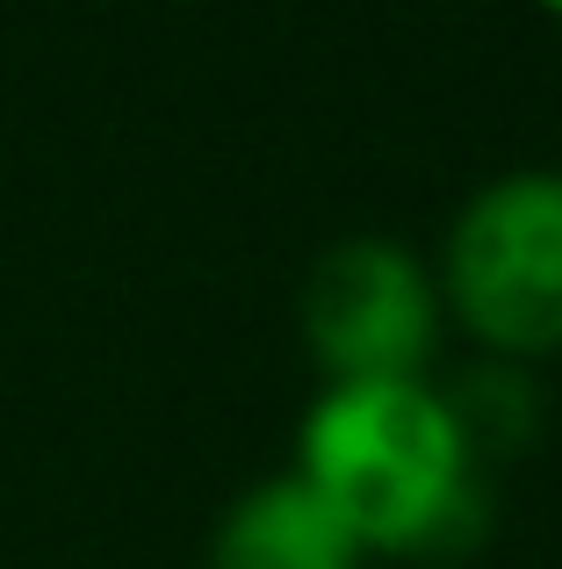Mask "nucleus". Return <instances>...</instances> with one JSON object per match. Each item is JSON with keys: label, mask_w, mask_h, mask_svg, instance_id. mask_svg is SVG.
I'll use <instances>...</instances> for the list:
<instances>
[{"label": "nucleus", "mask_w": 562, "mask_h": 569, "mask_svg": "<svg viewBox=\"0 0 562 569\" xmlns=\"http://www.w3.org/2000/svg\"><path fill=\"white\" fill-rule=\"evenodd\" d=\"M295 476L368 556L462 562L491 541L476 455L433 382H324L295 426Z\"/></svg>", "instance_id": "obj_1"}, {"label": "nucleus", "mask_w": 562, "mask_h": 569, "mask_svg": "<svg viewBox=\"0 0 562 569\" xmlns=\"http://www.w3.org/2000/svg\"><path fill=\"white\" fill-rule=\"evenodd\" d=\"M440 310L491 361L562 353V167H512L454 209Z\"/></svg>", "instance_id": "obj_2"}, {"label": "nucleus", "mask_w": 562, "mask_h": 569, "mask_svg": "<svg viewBox=\"0 0 562 569\" xmlns=\"http://www.w3.org/2000/svg\"><path fill=\"white\" fill-rule=\"evenodd\" d=\"M295 325L324 382H425L448 310L419 252L361 231L310 260Z\"/></svg>", "instance_id": "obj_3"}, {"label": "nucleus", "mask_w": 562, "mask_h": 569, "mask_svg": "<svg viewBox=\"0 0 562 569\" xmlns=\"http://www.w3.org/2000/svg\"><path fill=\"white\" fill-rule=\"evenodd\" d=\"M368 548L353 527L303 483V476H268L239 490L210 533V569H361Z\"/></svg>", "instance_id": "obj_4"}, {"label": "nucleus", "mask_w": 562, "mask_h": 569, "mask_svg": "<svg viewBox=\"0 0 562 569\" xmlns=\"http://www.w3.org/2000/svg\"><path fill=\"white\" fill-rule=\"evenodd\" d=\"M440 397H448V411H454V426H462L476 469L483 461L520 455V447L541 432V403H534V389H526L520 361H491V353H483V361L469 368L454 389H440Z\"/></svg>", "instance_id": "obj_5"}, {"label": "nucleus", "mask_w": 562, "mask_h": 569, "mask_svg": "<svg viewBox=\"0 0 562 569\" xmlns=\"http://www.w3.org/2000/svg\"><path fill=\"white\" fill-rule=\"evenodd\" d=\"M534 8H549V14H562V0H534Z\"/></svg>", "instance_id": "obj_6"}]
</instances>
